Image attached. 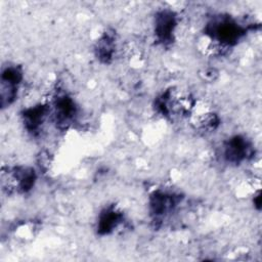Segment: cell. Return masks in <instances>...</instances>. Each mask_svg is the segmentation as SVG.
Returning a JSON list of instances; mask_svg holds the SVG:
<instances>
[{"label":"cell","instance_id":"6da1fadb","mask_svg":"<svg viewBox=\"0 0 262 262\" xmlns=\"http://www.w3.org/2000/svg\"><path fill=\"white\" fill-rule=\"evenodd\" d=\"M35 182V173L28 168H13L2 173V186L7 190L27 191Z\"/></svg>","mask_w":262,"mask_h":262},{"label":"cell","instance_id":"7a4b0ae2","mask_svg":"<svg viewBox=\"0 0 262 262\" xmlns=\"http://www.w3.org/2000/svg\"><path fill=\"white\" fill-rule=\"evenodd\" d=\"M23 75L19 68L10 66L2 71L1 75V103L2 106L10 104L16 96Z\"/></svg>","mask_w":262,"mask_h":262},{"label":"cell","instance_id":"3957f363","mask_svg":"<svg viewBox=\"0 0 262 262\" xmlns=\"http://www.w3.org/2000/svg\"><path fill=\"white\" fill-rule=\"evenodd\" d=\"M212 25L209 27V33L222 44H232L244 34L242 27L231 19L217 20Z\"/></svg>","mask_w":262,"mask_h":262},{"label":"cell","instance_id":"277c9868","mask_svg":"<svg viewBox=\"0 0 262 262\" xmlns=\"http://www.w3.org/2000/svg\"><path fill=\"white\" fill-rule=\"evenodd\" d=\"M176 26L175 16L171 11L164 10L157 14L155 33L157 38L162 42H169L172 40L173 32Z\"/></svg>","mask_w":262,"mask_h":262},{"label":"cell","instance_id":"5b68a950","mask_svg":"<svg viewBox=\"0 0 262 262\" xmlns=\"http://www.w3.org/2000/svg\"><path fill=\"white\" fill-rule=\"evenodd\" d=\"M249 149L250 147L247 141L244 138L236 136L226 143L225 157L229 162L239 163L249 155Z\"/></svg>","mask_w":262,"mask_h":262},{"label":"cell","instance_id":"8992f818","mask_svg":"<svg viewBox=\"0 0 262 262\" xmlns=\"http://www.w3.org/2000/svg\"><path fill=\"white\" fill-rule=\"evenodd\" d=\"M55 114L59 121L66 122L72 119L75 114V104L73 100L66 95L59 96L55 101Z\"/></svg>","mask_w":262,"mask_h":262},{"label":"cell","instance_id":"52a82bcc","mask_svg":"<svg viewBox=\"0 0 262 262\" xmlns=\"http://www.w3.org/2000/svg\"><path fill=\"white\" fill-rule=\"evenodd\" d=\"M174 196L164 193H156L150 201L151 211L155 215L160 216L170 211L174 206Z\"/></svg>","mask_w":262,"mask_h":262},{"label":"cell","instance_id":"ba28073f","mask_svg":"<svg viewBox=\"0 0 262 262\" xmlns=\"http://www.w3.org/2000/svg\"><path fill=\"white\" fill-rule=\"evenodd\" d=\"M121 214L113 209H107L101 213L98 223V231L101 233H107L112 231L120 222Z\"/></svg>","mask_w":262,"mask_h":262},{"label":"cell","instance_id":"9c48e42d","mask_svg":"<svg viewBox=\"0 0 262 262\" xmlns=\"http://www.w3.org/2000/svg\"><path fill=\"white\" fill-rule=\"evenodd\" d=\"M46 110L44 106L39 105L35 106L33 108L27 110L24 114L25 118V124L30 130H35L39 127L40 123L43 122L44 117H45Z\"/></svg>","mask_w":262,"mask_h":262},{"label":"cell","instance_id":"30bf717a","mask_svg":"<svg viewBox=\"0 0 262 262\" xmlns=\"http://www.w3.org/2000/svg\"><path fill=\"white\" fill-rule=\"evenodd\" d=\"M98 51V56L99 58H103L105 61H107L114 52V43H113V38L110 36H104L98 43L97 47Z\"/></svg>","mask_w":262,"mask_h":262}]
</instances>
